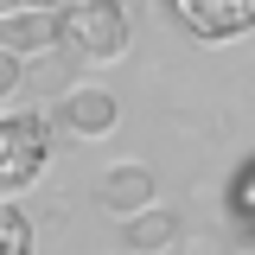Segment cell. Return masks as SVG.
Listing matches in <instances>:
<instances>
[{
  "mask_svg": "<svg viewBox=\"0 0 255 255\" xmlns=\"http://www.w3.org/2000/svg\"><path fill=\"white\" fill-rule=\"evenodd\" d=\"M128 6L122 0H64L58 6V51L77 64H122L128 58Z\"/></svg>",
  "mask_w": 255,
  "mask_h": 255,
  "instance_id": "1",
  "label": "cell"
},
{
  "mask_svg": "<svg viewBox=\"0 0 255 255\" xmlns=\"http://www.w3.org/2000/svg\"><path fill=\"white\" fill-rule=\"evenodd\" d=\"M45 159H51V122L38 109H0V198H19L45 172Z\"/></svg>",
  "mask_w": 255,
  "mask_h": 255,
  "instance_id": "2",
  "label": "cell"
},
{
  "mask_svg": "<svg viewBox=\"0 0 255 255\" xmlns=\"http://www.w3.org/2000/svg\"><path fill=\"white\" fill-rule=\"evenodd\" d=\"M166 6H172V19H179L191 38H204V45H223V38L255 32V0H166Z\"/></svg>",
  "mask_w": 255,
  "mask_h": 255,
  "instance_id": "3",
  "label": "cell"
},
{
  "mask_svg": "<svg viewBox=\"0 0 255 255\" xmlns=\"http://www.w3.org/2000/svg\"><path fill=\"white\" fill-rule=\"evenodd\" d=\"M58 122L77 140H102V134H115V122H122V102L109 90H96V83H70L64 102H58Z\"/></svg>",
  "mask_w": 255,
  "mask_h": 255,
  "instance_id": "4",
  "label": "cell"
},
{
  "mask_svg": "<svg viewBox=\"0 0 255 255\" xmlns=\"http://www.w3.org/2000/svg\"><path fill=\"white\" fill-rule=\"evenodd\" d=\"M96 204L109 211V217H140L147 204H159V185H153V166H109L102 179H96Z\"/></svg>",
  "mask_w": 255,
  "mask_h": 255,
  "instance_id": "5",
  "label": "cell"
},
{
  "mask_svg": "<svg viewBox=\"0 0 255 255\" xmlns=\"http://www.w3.org/2000/svg\"><path fill=\"white\" fill-rule=\"evenodd\" d=\"M58 45V13L51 6H0V51H13V58H38V51H51Z\"/></svg>",
  "mask_w": 255,
  "mask_h": 255,
  "instance_id": "6",
  "label": "cell"
},
{
  "mask_svg": "<svg viewBox=\"0 0 255 255\" xmlns=\"http://www.w3.org/2000/svg\"><path fill=\"white\" fill-rule=\"evenodd\" d=\"M172 243H179V211L147 204L140 217H122V249L128 255H172Z\"/></svg>",
  "mask_w": 255,
  "mask_h": 255,
  "instance_id": "7",
  "label": "cell"
},
{
  "mask_svg": "<svg viewBox=\"0 0 255 255\" xmlns=\"http://www.w3.org/2000/svg\"><path fill=\"white\" fill-rule=\"evenodd\" d=\"M0 255H32V217L19 204H0Z\"/></svg>",
  "mask_w": 255,
  "mask_h": 255,
  "instance_id": "8",
  "label": "cell"
},
{
  "mask_svg": "<svg viewBox=\"0 0 255 255\" xmlns=\"http://www.w3.org/2000/svg\"><path fill=\"white\" fill-rule=\"evenodd\" d=\"M19 90H26V58H13V51H0V102H13Z\"/></svg>",
  "mask_w": 255,
  "mask_h": 255,
  "instance_id": "9",
  "label": "cell"
},
{
  "mask_svg": "<svg viewBox=\"0 0 255 255\" xmlns=\"http://www.w3.org/2000/svg\"><path fill=\"white\" fill-rule=\"evenodd\" d=\"M236 211H243V217H255V166L243 172V185H236Z\"/></svg>",
  "mask_w": 255,
  "mask_h": 255,
  "instance_id": "10",
  "label": "cell"
},
{
  "mask_svg": "<svg viewBox=\"0 0 255 255\" xmlns=\"http://www.w3.org/2000/svg\"><path fill=\"white\" fill-rule=\"evenodd\" d=\"M19 6H51V13H58V6H64V0H19Z\"/></svg>",
  "mask_w": 255,
  "mask_h": 255,
  "instance_id": "11",
  "label": "cell"
},
{
  "mask_svg": "<svg viewBox=\"0 0 255 255\" xmlns=\"http://www.w3.org/2000/svg\"><path fill=\"white\" fill-rule=\"evenodd\" d=\"M0 6H13V0H0Z\"/></svg>",
  "mask_w": 255,
  "mask_h": 255,
  "instance_id": "12",
  "label": "cell"
},
{
  "mask_svg": "<svg viewBox=\"0 0 255 255\" xmlns=\"http://www.w3.org/2000/svg\"><path fill=\"white\" fill-rule=\"evenodd\" d=\"M122 255H128V249H122Z\"/></svg>",
  "mask_w": 255,
  "mask_h": 255,
  "instance_id": "13",
  "label": "cell"
}]
</instances>
